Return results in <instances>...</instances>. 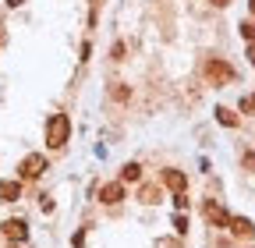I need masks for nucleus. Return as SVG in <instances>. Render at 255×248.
Masks as SVG:
<instances>
[{
	"label": "nucleus",
	"instance_id": "nucleus-10",
	"mask_svg": "<svg viewBox=\"0 0 255 248\" xmlns=\"http://www.w3.org/2000/svg\"><path fill=\"white\" fill-rule=\"evenodd\" d=\"M138 199H142L145 206H156V202H159V192H156V184H142V188H138Z\"/></svg>",
	"mask_w": 255,
	"mask_h": 248
},
{
	"label": "nucleus",
	"instance_id": "nucleus-21",
	"mask_svg": "<svg viewBox=\"0 0 255 248\" xmlns=\"http://www.w3.org/2000/svg\"><path fill=\"white\" fill-rule=\"evenodd\" d=\"M248 7H252V14H255V0H248Z\"/></svg>",
	"mask_w": 255,
	"mask_h": 248
},
{
	"label": "nucleus",
	"instance_id": "nucleus-11",
	"mask_svg": "<svg viewBox=\"0 0 255 248\" xmlns=\"http://www.w3.org/2000/svg\"><path fill=\"white\" fill-rule=\"evenodd\" d=\"M216 121L223 124V128H238V114H231L227 107H216Z\"/></svg>",
	"mask_w": 255,
	"mask_h": 248
},
{
	"label": "nucleus",
	"instance_id": "nucleus-17",
	"mask_svg": "<svg viewBox=\"0 0 255 248\" xmlns=\"http://www.w3.org/2000/svg\"><path fill=\"white\" fill-rule=\"evenodd\" d=\"M174 206H177V209H188V199H184V192H177V195H174Z\"/></svg>",
	"mask_w": 255,
	"mask_h": 248
},
{
	"label": "nucleus",
	"instance_id": "nucleus-5",
	"mask_svg": "<svg viewBox=\"0 0 255 248\" xmlns=\"http://www.w3.org/2000/svg\"><path fill=\"white\" fill-rule=\"evenodd\" d=\"M0 231H4V238H7V241H14V245H21V241L28 238V227H25V220H7V224L0 227Z\"/></svg>",
	"mask_w": 255,
	"mask_h": 248
},
{
	"label": "nucleus",
	"instance_id": "nucleus-1",
	"mask_svg": "<svg viewBox=\"0 0 255 248\" xmlns=\"http://www.w3.org/2000/svg\"><path fill=\"white\" fill-rule=\"evenodd\" d=\"M68 135H71L68 114H53V117L46 121V145H50V149H60L64 142H68Z\"/></svg>",
	"mask_w": 255,
	"mask_h": 248
},
{
	"label": "nucleus",
	"instance_id": "nucleus-15",
	"mask_svg": "<svg viewBox=\"0 0 255 248\" xmlns=\"http://www.w3.org/2000/svg\"><path fill=\"white\" fill-rule=\"evenodd\" d=\"M241 163H245V170L255 174V152H245V160H241Z\"/></svg>",
	"mask_w": 255,
	"mask_h": 248
},
{
	"label": "nucleus",
	"instance_id": "nucleus-3",
	"mask_svg": "<svg viewBox=\"0 0 255 248\" xmlns=\"http://www.w3.org/2000/svg\"><path fill=\"white\" fill-rule=\"evenodd\" d=\"M43 170H46V156L32 152V156H25V160H21L18 177H21V181H36V177H43Z\"/></svg>",
	"mask_w": 255,
	"mask_h": 248
},
{
	"label": "nucleus",
	"instance_id": "nucleus-7",
	"mask_svg": "<svg viewBox=\"0 0 255 248\" xmlns=\"http://www.w3.org/2000/svg\"><path fill=\"white\" fill-rule=\"evenodd\" d=\"M163 184H167V188H170L174 195L188 188V181H184V174H181V170H163Z\"/></svg>",
	"mask_w": 255,
	"mask_h": 248
},
{
	"label": "nucleus",
	"instance_id": "nucleus-6",
	"mask_svg": "<svg viewBox=\"0 0 255 248\" xmlns=\"http://www.w3.org/2000/svg\"><path fill=\"white\" fill-rule=\"evenodd\" d=\"M124 199V188H121V184L114 181V184H103V188H100V202H107V206H117Z\"/></svg>",
	"mask_w": 255,
	"mask_h": 248
},
{
	"label": "nucleus",
	"instance_id": "nucleus-13",
	"mask_svg": "<svg viewBox=\"0 0 255 248\" xmlns=\"http://www.w3.org/2000/svg\"><path fill=\"white\" fill-rule=\"evenodd\" d=\"M241 36H245L248 43H255V21H245V25H241Z\"/></svg>",
	"mask_w": 255,
	"mask_h": 248
},
{
	"label": "nucleus",
	"instance_id": "nucleus-2",
	"mask_svg": "<svg viewBox=\"0 0 255 248\" xmlns=\"http://www.w3.org/2000/svg\"><path fill=\"white\" fill-rule=\"evenodd\" d=\"M202 75H206V82H213V85H231V82H234V68L227 64V60H220V57L206 60Z\"/></svg>",
	"mask_w": 255,
	"mask_h": 248
},
{
	"label": "nucleus",
	"instance_id": "nucleus-9",
	"mask_svg": "<svg viewBox=\"0 0 255 248\" xmlns=\"http://www.w3.org/2000/svg\"><path fill=\"white\" fill-rule=\"evenodd\" d=\"M21 195V184L18 181H0V199H4V202H14Z\"/></svg>",
	"mask_w": 255,
	"mask_h": 248
},
{
	"label": "nucleus",
	"instance_id": "nucleus-14",
	"mask_svg": "<svg viewBox=\"0 0 255 248\" xmlns=\"http://www.w3.org/2000/svg\"><path fill=\"white\" fill-rule=\"evenodd\" d=\"M241 114H255V92L241 100Z\"/></svg>",
	"mask_w": 255,
	"mask_h": 248
},
{
	"label": "nucleus",
	"instance_id": "nucleus-22",
	"mask_svg": "<svg viewBox=\"0 0 255 248\" xmlns=\"http://www.w3.org/2000/svg\"><path fill=\"white\" fill-rule=\"evenodd\" d=\"M11 248H18V245H11Z\"/></svg>",
	"mask_w": 255,
	"mask_h": 248
},
{
	"label": "nucleus",
	"instance_id": "nucleus-18",
	"mask_svg": "<svg viewBox=\"0 0 255 248\" xmlns=\"http://www.w3.org/2000/svg\"><path fill=\"white\" fill-rule=\"evenodd\" d=\"M248 60H252V68H255V43H248Z\"/></svg>",
	"mask_w": 255,
	"mask_h": 248
},
{
	"label": "nucleus",
	"instance_id": "nucleus-4",
	"mask_svg": "<svg viewBox=\"0 0 255 248\" xmlns=\"http://www.w3.org/2000/svg\"><path fill=\"white\" fill-rule=\"evenodd\" d=\"M202 216H206L213 227H231V213L223 209L220 202H213V199H209V202H202Z\"/></svg>",
	"mask_w": 255,
	"mask_h": 248
},
{
	"label": "nucleus",
	"instance_id": "nucleus-20",
	"mask_svg": "<svg viewBox=\"0 0 255 248\" xmlns=\"http://www.w3.org/2000/svg\"><path fill=\"white\" fill-rule=\"evenodd\" d=\"M7 4H11V7H21V4H25V0H7Z\"/></svg>",
	"mask_w": 255,
	"mask_h": 248
},
{
	"label": "nucleus",
	"instance_id": "nucleus-16",
	"mask_svg": "<svg viewBox=\"0 0 255 248\" xmlns=\"http://www.w3.org/2000/svg\"><path fill=\"white\" fill-rule=\"evenodd\" d=\"M174 231H177V234H184V231H188V220H184V216H177V220H174Z\"/></svg>",
	"mask_w": 255,
	"mask_h": 248
},
{
	"label": "nucleus",
	"instance_id": "nucleus-12",
	"mask_svg": "<svg viewBox=\"0 0 255 248\" xmlns=\"http://www.w3.org/2000/svg\"><path fill=\"white\" fill-rule=\"evenodd\" d=\"M121 177H124V181H138V177H142V167H138V163H124Z\"/></svg>",
	"mask_w": 255,
	"mask_h": 248
},
{
	"label": "nucleus",
	"instance_id": "nucleus-8",
	"mask_svg": "<svg viewBox=\"0 0 255 248\" xmlns=\"http://www.w3.org/2000/svg\"><path fill=\"white\" fill-rule=\"evenodd\" d=\"M231 231H234L238 238H252V234H255L252 220H245V216H231Z\"/></svg>",
	"mask_w": 255,
	"mask_h": 248
},
{
	"label": "nucleus",
	"instance_id": "nucleus-19",
	"mask_svg": "<svg viewBox=\"0 0 255 248\" xmlns=\"http://www.w3.org/2000/svg\"><path fill=\"white\" fill-rule=\"evenodd\" d=\"M213 4H216V7H227V4H231V0H213Z\"/></svg>",
	"mask_w": 255,
	"mask_h": 248
}]
</instances>
